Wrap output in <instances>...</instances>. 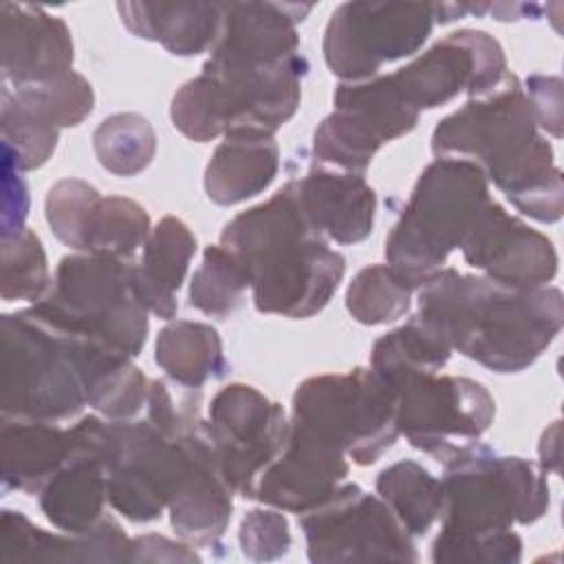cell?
Wrapping results in <instances>:
<instances>
[{
    "instance_id": "cell-1",
    "label": "cell",
    "mask_w": 564,
    "mask_h": 564,
    "mask_svg": "<svg viewBox=\"0 0 564 564\" xmlns=\"http://www.w3.org/2000/svg\"><path fill=\"white\" fill-rule=\"evenodd\" d=\"M419 317L465 357L496 372H518L560 333L564 300L553 286L513 289L441 269L421 286Z\"/></svg>"
},
{
    "instance_id": "cell-2",
    "label": "cell",
    "mask_w": 564,
    "mask_h": 564,
    "mask_svg": "<svg viewBox=\"0 0 564 564\" xmlns=\"http://www.w3.org/2000/svg\"><path fill=\"white\" fill-rule=\"evenodd\" d=\"M432 150L438 159H474L522 214L540 223L560 220L562 174L516 77L445 117L432 134Z\"/></svg>"
},
{
    "instance_id": "cell-3",
    "label": "cell",
    "mask_w": 564,
    "mask_h": 564,
    "mask_svg": "<svg viewBox=\"0 0 564 564\" xmlns=\"http://www.w3.org/2000/svg\"><path fill=\"white\" fill-rule=\"evenodd\" d=\"M262 313L311 317L326 306L344 275V256L308 223L293 181L271 200L236 216L220 236Z\"/></svg>"
},
{
    "instance_id": "cell-4",
    "label": "cell",
    "mask_w": 564,
    "mask_h": 564,
    "mask_svg": "<svg viewBox=\"0 0 564 564\" xmlns=\"http://www.w3.org/2000/svg\"><path fill=\"white\" fill-rule=\"evenodd\" d=\"M443 531L434 562H487L513 522H535L549 509L542 471L518 456H496L476 443L445 463Z\"/></svg>"
},
{
    "instance_id": "cell-5",
    "label": "cell",
    "mask_w": 564,
    "mask_h": 564,
    "mask_svg": "<svg viewBox=\"0 0 564 564\" xmlns=\"http://www.w3.org/2000/svg\"><path fill=\"white\" fill-rule=\"evenodd\" d=\"M485 172L467 159H436L386 240L388 267L412 289L441 271L489 205Z\"/></svg>"
},
{
    "instance_id": "cell-6",
    "label": "cell",
    "mask_w": 564,
    "mask_h": 564,
    "mask_svg": "<svg viewBox=\"0 0 564 564\" xmlns=\"http://www.w3.org/2000/svg\"><path fill=\"white\" fill-rule=\"evenodd\" d=\"M145 304L134 267L108 256H68L53 286L31 313L62 335L79 337L126 357L139 355L148 335Z\"/></svg>"
},
{
    "instance_id": "cell-7",
    "label": "cell",
    "mask_w": 564,
    "mask_h": 564,
    "mask_svg": "<svg viewBox=\"0 0 564 564\" xmlns=\"http://www.w3.org/2000/svg\"><path fill=\"white\" fill-rule=\"evenodd\" d=\"M291 423L370 465L397 441V390L372 368L313 377L293 397Z\"/></svg>"
},
{
    "instance_id": "cell-8",
    "label": "cell",
    "mask_w": 564,
    "mask_h": 564,
    "mask_svg": "<svg viewBox=\"0 0 564 564\" xmlns=\"http://www.w3.org/2000/svg\"><path fill=\"white\" fill-rule=\"evenodd\" d=\"M2 346L4 416L57 421L88 403L68 339L31 311L2 317Z\"/></svg>"
},
{
    "instance_id": "cell-9",
    "label": "cell",
    "mask_w": 564,
    "mask_h": 564,
    "mask_svg": "<svg viewBox=\"0 0 564 564\" xmlns=\"http://www.w3.org/2000/svg\"><path fill=\"white\" fill-rule=\"evenodd\" d=\"M192 419L185 430L170 438L150 421L108 423V500L134 522L161 516L163 507L178 494L192 469Z\"/></svg>"
},
{
    "instance_id": "cell-10",
    "label": "cell",
    "mask_w": 564,
    "mask_h": 564,
    "mask_svg": "<svg viewBox=\"0 0 564 564\" xmlns=\"http://www.w3.org/2000/svg\"><path fill=\"white\" fill-rule=\"evenodd\" d=\"M397 390V427L408 441L447 463L491 425L496 403L478 381L416 375Z\"/></svg>"
},
{
    "instance_id": "cell-11",
    "label": "cell",
    "mask_w": 564,
    "mask_h": 564,
    "mask_svg": "<svg viewBox=\"0 0 564 564\" xmlns=\"http://www.w3.org/2000/svg\"><path fill=\"white\" fill-rule=\"evenodd\" d=\"M434 20V4H341L326 26V64L337 77L368 79L386 62L412 55L427 40Z\"/></svg>"
},
{
    "instance_id": "cell-12",
    "label": "cell",
    "mask_w": 564,
    "mask_h": 564,
    "mask_svg": "<svg viewBox=\"0 0 564 564\" xmlns=\"http://www.w3.org/2000/svg\"><path fill=\"white\" fill-rule=\"evenodd\" d=\"M300 524L311 562L416 560L410 533L392 509L357 485H339L335 494L304 511Z\"/></svg>"
},
{
    "instance_id": "cell-13",
    "label": "cell",
    "mask_w": 564,
    "mask_h": 564,
    "mask_svg": "<svg viewBox=\"0 0 564 564\" xmlns=\"http://www.w3.org/2000/svg\"><path fill=\"white\" fill-rule=\"evenodd\" d=\"M207 432L231 489L253 498L260 474L286 443L289 423L284 410L256 388L231 383L214 397Z\"/></svg>"
},
{
    "instance_id": "cell-14",
    "label": "cell",
    "mask_w": 564,
    "mask_h": 564,
    "mask_svg": "<svg viewBox=\"0 0 564 564\" xmlns=\"http://www.w3.org/2000/svg\"><path fill=\"white\" fill-rule=\"evenodd\" d=\"M507 77L500 44L489 33L471 29L449 33L412 64L390 75L397 90L416 110L436 108L460 90L485 97Z\"/></svg>"
},
{
    "instance_id": "cell-15",
    "label": "cell",
    "mask_w": 564,
    "mask_h": 564,
    "mask_svg": "<svg viewBox=\"0 0 564 564\" xmlns=\"http://www.w3.org/2000/svg\"><path fill=\"white\" fill-rule=\"evenodd\" d=\"M460 249L471 267L513 289H540L557 273L553 242L507 214L498 203L485 207Z\"/></svg>"
},
{
    "instance_id": "cell-16",
    "label": "cell",
    "mask_w": 564,
    "mask_h": 564,
    "mask_svg": "<svg viewBox=\"0 0 564 564\" xmlns=\"http://www.w3.org/2000/svg\"><path fill=\"white\" fill-rule=\"evenodd\" d=\"M346 474L348 463L337 445L297 423H289L286 443L260 474L253 498L278 509L304 513L335 494Z\"/></svg>"
},
{
    "instance_id": "cell-17",
    "label": "cell",
    "mask_w": 564,
    "mask_h": 564,
    "mask_svg": "<svg viewBox=\"0 0 564 564\" xmlns=\"http://www.w3.org/2000/svg\"><path fill=\"white\" fill-rule=\"evenodd\" d=\"M311 11L308 4L229 2L214 42L212 62L264 66L297 55L295 22Z\"/></svg>"
},
{
    "instance_id": "cell-18",
    "label": "cell",
    "mask_w": 564,
    "mask_h": 564,
    "mask_svg": "<svg viewBox=\"0 0 564 564\" xmlns=\"http://www.w3.org/2000/svg\"><path fill=\"white\" fill-rule=\"evenodd\" d=\"M73 42L66 24L37 7L2 4V73L18 86L68 73Z\"/></svg>"
},
{
    "instance_id": "cell-19",
    "label": "cell",
    "mask_w": 564,
    "mask_h": 564,
    "mask_svg": "<svg viewBox=\"0 0 564 564\" xmlns=\"http://www.w3.org/2000/svg\"><path fill=\"white\" fill-rule=\"evenodd\" d=\"M231 485L227 482L207 425L192 432V469L178 494L170 500L172 527L192 544H214L231 518Z\"/></svg>"
},
{
    "instance_id": "cell-20",
    "label": "cell",
    "mask_w": 564,
    "mask_h": 564,
    "mask_svg": "<svg viewBox=\"0 0 564 564\" xmlns=\"http://www.w3.org/2000/svg\"><path fill=\"white\" fill-rule=\"evenodd\" d=\"M293 187L308 223L324 240L352 245L372 231L377 200L361 174L313 170L293 181Z\"/></svg>"
},
{
    "instance_id": "cell-21",
    "label": "cell",
    "mask_w": 564,
    "mask_h": 564,
    "mask_svg": "<svg viewBox=\"0 0 564 564\" xmlns=\"http://www.w3.org/2000/svg\"><path fill=\"white\" fill-rule=\"evenodd\" d=\"M2 560H44V562H121L130 560V540L112 518H104L93 531L59 538L33 527L20 513L2 516Z\"/></svg>"
},
{
    "instance_id": "cell-22",
    "label": "cell",
    "mask_w": 564,
    "mask_h": 564,
    "mask_svg": "<svg viewBox=\"0 0 564 564\" xmlns=\"http://www.w3.org/2000/svg\"><path fill=\"white\" fill-rule=\"evenodd\" d=\"M278 172V145L258 130H231L216 148L207 172V196L218 205H236L260 194Z\"/></svg>"
},
{
    "instance_id": "cell-23",
    "label": "cell",
    "mask_w": 564,
    "mask_h": 564,
    "mask_svg": "<svg viewBox=\"0 0 564 564\" xmlns=\"http://www.w3.org/2000/svg\"><path fill=\"white\" fill-rule=\"evenodd\" d=\"M117 9L134 35L156 40L174 55L205 51L223 22V4L214 2H123Z\"/></svg>"
},
{
    "instance_id": "cell-24",
    "label": "cell",
    "mask_w": 564,
    "mask_h": 564,
    "mask_svg": "<svg viewBox=\"0 0 564 564\" xmlns=\"http://www.w3.org/2000/svg\"><path fill=\"white\" fill-rule=\"evenodd\" d=\"M196 240L185 223L165 216L145 240L141 264L134 267V284L145 308L170 319L176 315V297Z\"/></svg>"
},
{
    "instance_id": "cell-25",
    "label": "cell",
    "mask_w": 564,
    "mask_h": 564,
    "mask_svg": "<svg viewBox=\"0 0 564 564\" xmlns=\"http://www.w3.org/2000/svg\"><path fill=\"white\" fill-rule=\"evenodd\" d=\"M106 496V465L88 454H68L64 467L44 485L40 505L55 527L84 535L104 520Z\"/></svg>"
},
{
    "instance_id": "cell-26",
    "label": "cell",
    "mask_w": 564,
    "mask_h": 564,
    "mask_svg": "<svg viewBox=\"0 0 564 564\" xmlns=\"http://www.w3.org/2000/svg\"><path fill=\"white\" fill-rule=\"evenodd\" d=\"M0 441L4 482L29 494L44 489L70 454L68 430L48 425V421H4Z\"/></svg>"
},
{
    "instance_id": "cell-27",
    "label": "cell",
    "mask_w": 564,
    "mask_h": 564,
    "mask_svg": "<svg viewBox=\"0 0 564 564\" xmlns=\"http://www.w3.org/2000/svg\"><path fill=\"white\" fill-rule=\"evenodd\" d=\"M452 346L423 317L383 335L372 348V370L392 388L416 375H432L447 364Z\"/></svg>"
},
{
    "instance_id": "cell-28",
    "label": "cell",
    "mask_w": 564,
    "mask_h": 564,
    "mask_svg": "<svg viewBox=\"0 0 564 564\" xmlns=\"http://www.w3.org/2000/svg\"><path fill=\"white\" fill-rule=\"evenodd\" d=\"M156 364L178 383L200 388L225 372L218 333L196 322H174L159 333Z\"/></svg>"
},
{
    "instance_id": "cell-29",
    "label": "cell",
    "mask_w": 564,
    "mask_h": 564,
    "mask_svg": "<svg viewBox=\"0 0 564 564\" xmlns=\"http://www.w3.org/2000/svg\"><path fill=\"white\" fill-rule=\"evenodd\" d=\"M377 491L410 535L425 533L443 513V482L414 460L383 469L377 478Z\"/></svg>"
},
{
    "instance_id": "cell-30",
    "label": "cell",
    "mask_w": 564,
    "mask_h": 564,
    "mask_svg": "<svg viewBox=\"0 0 564 564\" xmlns=\"http://www.w3.org/2000/svg\"><path fill=\"white\" fill-rule=\"evenodd\" d=\"M335 110L357 117L383 143L410 132L419 121V110L403 99L390 75L341 84L335 93Z\"/></svg>"
},
{
    "instance_id": "cell-31",
    "label": "cell",
    "mask_w": 564,
    "mask_h": 564,
    "mask_svg": "<svg viewBox=\"0 0 564 564\" xmlns=\"http://www.w3.org/2000/svg\"><path fill=\"white\" fill-rule=\"evenodd\" d=\"M383 141L357 117L335 110L315 130L313 150L319 163L348 174H361Z\"/></svg>"
},
{
    "instance_id": "cell-32",
    "label": "cell",
    "mask_w": 564,
    "mask_h": 564,
    "mask_svg": "<svg viewBox=\"0 0 564 564\" xmlns=\"http://www.w3.org/2000/svg\"><path fill=\"white\" fill-rule=\"evenodd\" d=\"M95 152L99 163L121 176L141 172L154 156V132L139 115H115L97 128Z\"/></svg>"
},
{
    "instance_id": "cell-33",
    "label": "cell",
    "mask_w": 564,
    "mask_h": 564,
    "mask_svg": "<svg viewBox=\"0 0 564 564\" xmlns=\"http://www.w3.org/2000/svg\"><path fill=\"white\" fill-rule=\"evenodd\" d=\"M148 214L130 198H101L93 216L86 251L126 260L148 236Z\"/></svg>"
},
{
    "instance_id": "cell-34",
    "label": "cell",
    "mask_w": 564,
    "mask_h": 564,
    "mask_svg": "<svg viewBox=\"0 0 564 564\" xmlns=\"http://www.w3.org/2000/svg\"><path fill=\"white\" fill-rule=\"evenodd\" d=\"M412 286L390 267L372 264L357 273L346 293L350 315L361 324H386L401 317L410 306Z\"/></svg>"
},
{
    "instance_id": "cell-35",
    "label": "cell",
    "mask_w": 564,
    "mask_h": 564,
    "mask_svg": "<svg viewBox=\"0 0 564 564\" xmlns=\"http://www.w3.org/2000/svg\"><path fill=\"white\" fill-rule=\"evenodd\" d=\"M247 286V273L236 258L223 247H207L203 262L192 278L189 302L207 315L225 317L240 306Z\"/></svg>"
},
{
    "instance_id": "cell-36",
    "label": "cell",
    "mask_w": 564,
    "mask_h": 564,
    "mask_svg": "<svg viewBox=\"0 0 564 564\" xmlns=\"http://www.w3.org/2000/svg\"><path fill=\"white\" fill-rule=\"evenodd\" d=\"M13 97L55 128L77 126L93 110L90 84L73 70L51 82L18 86Z\"/></svg>"
},
{
    "instance_id": "cell-37",
    "label": "cell",
    "mask_w": 564,
    "mask_h": 564,
    "mask_svg": "<svg viewBox=\"0 0 564 564\" xmlns=\"http://www.w3.org/2000/svg\"><path fill=\"white\" fill-rule=\"evenodd\" d=\"M101 203L99 192L75 178L59 181L46 198V218L55 236L79 251H86L93 216Z\"/></svg>"
},
{
    "instance_id": "cell-38",
    "label": "cell",
    "mask_w": 564,
    "mask_h": 564,
    "mask_svg": "<svg viewBox=\"0 0 564 564\" xmlns=\"http://www.w3.org/2000/svg\"><path fill=\"white\" fill-rule=\"evenodd\" d=\"M2 134L4 152L15 154L20 170L42 165L57 143V128L22 106L7 88L2 93Z\"/></svg>"
},
{
    "instance_id": "cell-39",
    "label": "cell",
    "mask_w": 564,
    "mask_h": 564,
    "mask_svg": "<svg viewBox=\"0 0 564 564\" xmlns=\"http://www.w3.org/2000/svg\"><path fill=\"white\" fill-rule=\"evenodd\" d=\"M2 295L7 300H40L46 291V256L29 229L2 236Z\"/></svg>"
},
{
    "instance_id": "cell-40",
    "label": "cell",
    "mask_w": 564,
    "mask_h": 564,
    "mask_svg": "<svg viewBox=\"0 0 564 564\" xmlns=\"http://www.w3.org/2000/svg\"><path fill=\"white\" fill-rule=\"evenodd\" d=\"M240 546L251 560L282 557L291 546L289 524L273 509H253L240 522Z\"/></svg>"
},
{
    "instance_id": "cell-41",
    "label": "cell",
    "mask_w": 564,
    "mask_h": 564,
    "mask_svg": "<svg viewBox=\"0 0 564 564\" xmlns=\"http://www.w3.org/2000/svg\"><path fill=\"white\" fill-rule=\"evenodd\" d=\"M527 101L535 126L549 130L553 137L562 134V84L557 77L533 75L527 79Z\"/></svg>"
},
{
    "instance_id": "cell-42",
    "label": "cell",
    "mask_w": 564,
    "mask_h": 564,
    "mask_svg": "<svg viewBox=\"0 0 564 564\" xmlns=\"http://www.w3.org/2000/svg\"><path fill=\"white\" fill-rule=\"evenodd\" d=\"M540 463L542 469L557 471L560 469V421H555L542 436L540 443Z\"/></svg>"
}]
</instances>
